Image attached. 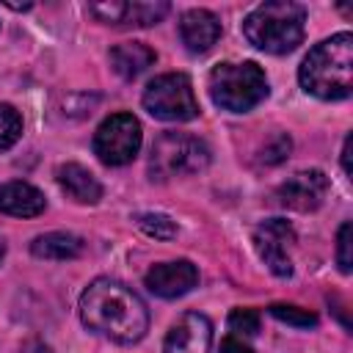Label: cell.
Returning <instances> with one entry per match:
<instances>
[{
    "mask_svg": "<svg viewBox=\"0 0 353 353\" xmlns=\"http://www.w3.org/2000/svg\"><path fill=\"white\" fill-rule=\"evenodd\" d=\"M229 328L240 336H256L259 334V312L256 309H232Z\"/></svg>",
    "mask_w": 353,
    "mask_h": 353,
    "instance_id": "cell-21",
    "label": "cell"
},
{
    "mask_svg": "<svg viewBox=\"0 0 353 353\" xmlns=\"http://www.w3.org/2000/svg\"><path fill=\"white\" fill-rule=\"evenodd\" d=\"M80 320L85 328L108 336L119 345H132L143 339L149 328L146 303L121 281L99 276L80 295Z\"/></svg>",
    "mask_w": 353,
    "mask_h": 353,
    "instance_id": "cell-1",
    "label": "cell"
},
{
    "mask_svg": "<svg viewBox=\"0 0 353 353\" xmlns=\"http://www.w3.org/2000/svg\"><path fill=\"white\" fill-rule=\"evenodd\" d=\"M163 353H212V325L199 312H185L168 331Z\"/></svg>",
    "mask_w": 353,
    "mask_h": 353,
    "instance_id": "cell-10",
    "label": "cell"
},
{
    "mask_svg": "<svg viewBox=\"0 0 353 353\" xmlns=\"http://www.w3.org/2000/svg\"><path fill=\"white\" fill-rule=\"evenodd\" d=\"M210 146L190 132H163L149 157V174L152 179H171L185 174H199L210 165Z\"/></svg>",
    "mask_w": 353,
    "mask_h": 353,
    "instance_id": "cell-5",
    "label": "cell"
},
{
    "mask_svg": "<svg viewBox=\"0 0 353 353\" xmlns=\"http://www.w3.org/2000/svg\"><path fill=\"white\" fill-rule=\"evenodd\" d=\"M306 8L292 0H270L256 6L243 19V36L262 52L284 55L292 52L303 39Z\"/></svg>",
    "mask_w": 353,
    "mask_h": 353,
    "instance_id": "cell-3",
    "label": "cell"
},
{
    "mask_svg": "<svg viewBox=\"0 0 353 353\" xmlns=\"http://www.w3.org/2000/svg\"><path fill=\"white\" fill-rule=\"evenodd\" d=\"M290 146H292V143H290V138H287L284 132H276V135L265 143V149H262V157H259V160H262L265 165H276V163H281V160L290 154Z\"/></svg>",
    "mask_w": 353,
    "mask_h": 353,
    "instance_id": "cell-23",
    "label": "cell"
},
{
    "mask_svg": "<svg viewBox=\"0 0 353 353\" xmlns=\"http://www.w3.org/2000/svg\"><path fill=\"white\" fill-rule=\"evenodd\" d=\"M143 284H146L149 292H154L160 298H179V295L190 292L199 284V270L188 259L160 262V265H152L146 270Z\"/></svg>",
    "mask_w": 353,
    "mask_h": 353,
    "instance_id": "cell-11",
    "label": "cell"
},
{
    "mask_svg": "<svg viewBox=\"0 0 353 353\" xmlns=\"http://www.w3.org/2000/svg\"><path fill=\"white\" fill-rule=\"evenodd\" d=\"M47 207V199L39 188L28 182H6L0 185V212L14 218H36Z\"/></svg>",
    "mask_w": 353,
    "mask_h": 353,
    "instance_id": "cell-13",
    "label": "cell"
},
{
    "mask_svg": "<svg viewBox=\"0 0 353 353\" xmlns=\"http://www.w3.org/2000/svg\"><path fill=\"white\" fill-rule=\"evenodd\" d=\"M135 223H138L141 232H146L154 240H171V237H176V223L168 215H163V212H141L135 218Z\"/></svg>",
    "mask_w": 353,
    "mask_h": 353,
    "instance_id": "cell-18",
    "label": "cell"
},
{
    "mask_svg": "<svg viewBox=\"0 0 353 353\" xmlns=\"http://www.w3.org/2000/svg\"><path fill=\"white\" fill-rule=\"evenodd\" d=\"M3 254H6V243L0 240V259H3Z\"/></svg>",
    "mask_w": 353,
    "mask_h": 353,
    "instance_id": "cell-27",
    "label": "cell"
},
{
    "mask_svg": "<svg viewBox=\"0 0 353 353\" xmlns=\"http://www.w3.org/2000/svg\"><path fill=\"white\" fill-rule=\"evenodd\" d=\"M30 254L39 259H74L83 254V240L72 232H47L30 243Z\"/></svg>",
    "mask_w": 353,
    "mask_h": 353,
    "instance_id": "cell-16",
    "label": "cell"
},
{
    "mask_svg": "<svg viewBox=\"0 0 353 353\" xmlns=\"http://www.w3.org/2000/svg\"><path fill=\"white\" fill-rule=\"evenodd\" d=\"M124 8H127V3H121V0L91 3V6H88V11H91L99 22H108V25H121V22H124Z\"/></svg>",
    "mask_w": 353,
    "mask_h": 353,
    "instance_id": "cell-22",
    "label": "cell"
},
{
    "mask_svg": "<svg viewBox=\"0 0 353 353\" xmlns=\"http://www.w3.org/2000/svg\"><path fill=\"white\" fill-rule=\"evenodd\" d=\"M168 14V3H127L124 8V22L121 25H138V28H149L154 22H160Z\"/></svg>",
    "mask_w": 353,
    "mask_h": 353,
    "instance_id": "cell-17",
    "label": "cell"
},
{
    "mask_svg": "<svg viewBox=\"0 0 353 353\" xmlns=\"http://www.w3.org/2000/svg\"><path fill=\"white\" fill-rule=\"evenodd\" d=\"M143 108L163 121H190L199 116V102L193 83L182 72H168L154 77L143 91Z\"/></svg>",
    "mask_w": 353,
    "mask_h": 353,
    "instance_id": "cell-6",
    "label": "cell"
},
{
    "mask_svg": "<svg viewBox=\"0 0 353 353\" xmlns=\"http://www.w3.org/2000/svg\"><path fill=\"white\" fill-rule=\"evenodd\" d=\"M157 61V52L143 41H121L110 50V66L119 77L135 80Z\"/></svg>",
    "mask_w": 353,
    "mask_h": 353,
    "instance_id": "cell-14",
    "label": "cell"
},
{
    "mask_svg": "<svg viewBox=\"0 0 353 353\" xmlns=\"http://www.w3.org/2000/svg\"><path fill=\"white\" fill-rule=\"evenodd\" d=\"M306 94L317 99H345L353 91V36L347 30L323 39L298 69Z\"/></svg>",
    "mask_w": 353,
    "mask_h": 353,
    "instance_id": "cell-2",
    "label": "cell"
},
{
    "mask_svg": "<svg viewBox=\"0 0 353 353\" xmlns=\"http://www.w3.org/2000/svg\"><path fill=\"white\" fill-rule=\"evenodd\" d=\"M350 146H353V135L345 138V146H342V171L350 174Z\"/></svg>",
    "mask_w": 353,
    "mask_h": 353,
    "instance_id": "cell-26",
    "label": "cell"
},
{
    "mask_svg": "<svg viewBox=\"0 0 353 353\" xmlns=\"http://www.w3.org/2000/svg\"><path fill=\"white\" fill-rule=\"evenodd\" d=\"M295 245V229L281 218H268L254 229V248L259 259L268 265L273 276H292V251Z\"/></svg>",
    "mask_w": 353,
    "mask_h": 353,
    "instance_id": "cell-8",
    "label": "cell"
},
{
    "mask_svg": "<svg viewBox=\"0 0 353 353\" xmlns=\"http://www.w3.org/2000/svg\"><path fill=\"white\" fill-rule=\"evenodd\" d=\"M19 135H22V116L11 105L0 102V152L11 149L19 141Z\"/></svg>",
    "mask_w": 353,
    "mask_h": 353,
    "instance_id": "cell-20",
    "label": "cell"
},
{
    "mask_svg": "<svg viewBox=\"0 0 353 353\" xmlns=\"http://www.w3.org/2000/svg\"><path fill=\"white\" fill-rule=\"evenodd\" d=\"M141 149V121L132 113L108 116L94 132V154L105 165H127Z\"/></svg>",
    "mask_w": 353,
    "mask_h": 353,
    "instance_id": "cell-7",
    "label": "cell"
},
{
    "mask_svg": "<svg viewBox=\"0 0 353 353\" xmlns=\"http://www.w3.org/2000/svg\"><path fill=\"white\" fill-rule=\"evenodd\" d=\"M207 88L218 108L232 110V113H245L268 97V77L254 61L218 63L210 72Z\"/></svg>",
    "mask_w": 353,
    "mask_h": 353,
    "instance_id": "cell-4",
    "label": "cell"
},
{
    "mask_svg": "<svg viewBox=\"0 0 353 353\" xmlns=\"http://www.w3.org/2000/svg\"><path fill=\"white\" fill-rule=\"evenodd\" d=\"M328 193V176L317 168L309 171H298L292 176H287L279 188H276V199L281 207H290L295 212H312L325 201Z\"/></svg>",
    "mask_w": 353,
    "mask_h": 353,
    "instance_id": "cell-9",
    "label": "cell"
},
{
    "mask_svg": "<svg viewBox=\"0 0 353 353\" xmlns=\"http://www.w3.org/2000/svg\"><path fill=\"white\" fill-rule=\"evenodd\" d=\"M179 39L190 52H207L221 39V19L207 8H190L179 17Z\"/></svg>",
    "mask_w": 353,
    "mask_h": 353,
    "instance_id": "cell-12",
    "label": "cell"
},
{
    "mask_svg": "<svg viewBox=\"0 0 353 353\" xmlns=\"http://www.w3.org/2000/svg\"><path fill=\"white\" fill-rule=\"evenodd\" d=\"M336 265L342 273H350V265H353V259H350V221H345L336 232Z\"/></svg>",
    "mask_w": 353,
    "mask_h": 353,
    "instance_id": "cell-24",
    "label": "cell"
},
{
    "mask_svg": "<svg viewBox=\"0 0 353 353\" xmlns=\"http://www.w3.org/2000/svg\"><path fill=\"white\" fill-rule=\"evenodd\" d=\"M270 314L287 325H295V328H314L317 325V314L309 312V309H301V306H292V303H273L270 306Z\"/></svg>",
    "mask_w": 353,
    "mask_h": 353,
    "instance_id": "cell-19",
    "label": "cell"
},
{
    "mask_svg": "<svg viewBox=\"0 0 353 353\" xmlns=\"http://www.w3.org/2000/svg\"><path fill=\"white\" fill-rule=\"evenodd\" d=\"M221 353H254L240 336H226L223 342H221Z\"/></svg>",
    "mask_w": 353,
    "mask_h": 353,
    "instance_id": "cell-25",
    "label": "cell"
},
{
    "mask_svg": "<svg viewBox=\"0 0 353 353\" xmlns=\"http://www.w3.org/2000/svg\"><path fill=\"white\" fill-rule=\"evenodd\" d=\"M58 185L63 188V193L77 201V204H97L102 199V185L97 182V176L83 168L80 163H63L58 168Z\"/></svg>",
    "mask_w": 353,
    "mask_h": 353,
    "instance_id": "cell-15",
    "label": "cell"
}]
</instances>
